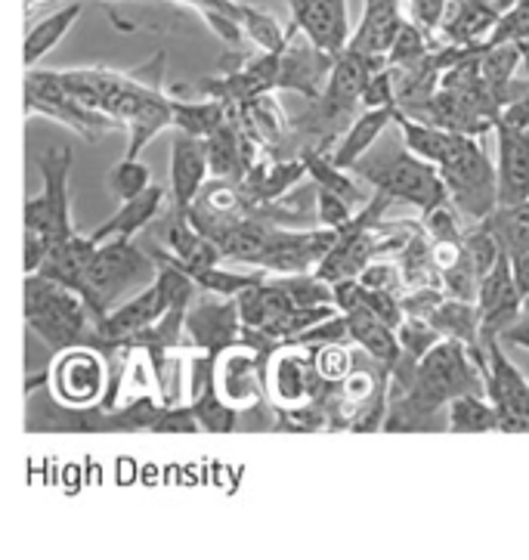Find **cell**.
Masks as SVG:
<instances>
[{
    "label": "cell",
    "mask_w": 529,
    "mask_h": 560,
    "mask_svg": "<svg viewBox=\"0 0 529 560\" xmlns=\"http://www.w3.org/2000/svg\"><path fill=\"white\" fill-rule=\"evenodd\" d=\"M498 140L495 155V192L498 208H514L529 199V130L493 127Z\"/></svg>",
    "instance_id": "2e32d148"
},
{
    "label": "cell",
    "mask_w": 529,
    "mask_h": 560,
    "mask_svg": "<svg viewBox=\"0 0 529 560\" xmlns=\"http://www.w3.org/2000/svg\"><path fill=\"white\" fill-rule=\"evenodd\" d=\"M524 316H529V294L524 298Z\"/></svg>",
    "instance_id": "7bdbcfd3"
},
{
    "label": "cell",
    "mask_w": 529,
    "mask_h": 560,
    "mask_svg": "<svg viewBox=\"0 0 529 560\" xmlns=\"http://www.w3.org/2000/svg\"><path fill=\"white\" fill-rule=\"evenodd\" d=\"M402 19H405L402 0H365L360 28H353L348 47L356 54L372 56V59H384Z\"/></svg>",
    "instance_id": "ffe728a7"
},
{
    "label": "cell",
    "mask_w": 529,
    "mask_h": 560,
    "mask_svg": "<svg viewBox=\"0 0 529 560\" xmlns=\"http://www.w3.org/2000/svg\"><path fill=\"white\" fill-rule=\"evenodd\" d=\"M289 7V28L304 35L313 47L338 56L348 50L353 25H350V0H279Z\"/></svg>",
    "instance_id": "5bb4252c"
},
{
    "label": "cell",
    "mask_w": 529,
    "mask_h": 560,
    "mask_svg": "<svg viewBox=\"0 0 529 560\" xmlns=\"http://www.w3.org/2000/svg\"><path fill=\"white\" fill-rule=\"evenodd\" d=\"M431 50H434V40L424 35L419 25L402 19V25L397 28L393 40H390V50L384 56V62H387V69H409V66H415Z\"/></svg>",
    "instance_id": "f546056e"
},
{
    "label": "cell",
    "mask_w": 529,
    "mask_h": 560,
    "mask_svg": "<svg viewBox=\"0 0 529 560\" xmlns=\"http://www.w3.org/2000/svg\"><path fill=\"white\" fill-rule=\"evenodd\" d=\"M363 109H381V106H397V91H393V72L381 66L375 72H368L360 93Z\"/></svg>",
    "instance_id": "74e56055"
},
{
    "label": "cell",
    "mask_w": 529,
    "mask_h": 560,
    "mask_svg": "<svg viewBox=\"0 0 529 560\" xmlns=\"http://www.w3.org/2000/svg\"><path fill=\"white\" fill-rule=\"evenodd\" d=\"M502 40H514V44L529 47V0H514L512 7L502 10L486 44H502Z\"/></svg>",
    "instance_id": "d590c367"
},
{
    "label": "cell",
    "mask_w": 529,
    "mask_h": 560,
    "mask_svg": "<svg viewBox=\"0 0 529 560\" xmlns=\"http://www.w3.org/2000/svg\"><path fill=\"white\" fill-rule=\"evenodd\" d=\"M171 115H174V130L189 133L196 140H208L230 118V106L220 100H204V96L189 100V96L171 93Z\"/></svg>",
    "instance_id": "cb8c5ba5"
},
{
    "label": "cell",
    "mask_w": 529,
    "mask_h": 560,
    "mask_svg": "<svg viewBox=\"0 0 529 560\" xmlns=\"http://www.w3.org/2000/svg\"><path fill=\"white\" fill-rule=\"evenodd\" d=\"M109 192L115 196L118 201H128L133 196H140L143 189L152 186V174H149V164H143L140 159H121V162L115 164L109 171Z\"/></svg>",
    "instance_id": "836d02e7"
},
{
    "label": "cell",
    "mask_w": 529,
    "mask_h": 560,
    "mask_svg": "<svg viewBox=\"0 0 529 560\" xmlns=\"http://www.w3.org/2000/svg\"><path fill=\"white\" fill-rule=\"evenodd\" d=\"M446 431L452 434H493L498 412L486 394H458L446 402Z\"/></svg>",
    "instance_id": "d4e9b609"
},
{
    "label": "cell",
    "mask_w": 529,
    "mask_h": 560,
    "mask_svg": "<svg viewBox=\"0 0 529 560\" xmlns=\"http://www.w3.org/2000/svg\"><path fill=\"white\" fill-rule=\"evenodd\" d=\"M490 3H495V7H498V10H505V7H512L514 0H490Z\"/></svg>",
    "instance_id": "b9f144b4"
},
{
    "label": "cell",
    "mask_w": 529,
    "mask_h": 560,
    "mask_svg": "<svg viewBox=\"0 0 529 560\" xmlns=\"http://www.w3.org/2000/svg\"><path fill=\"white\" fill-rule=\"evenodd\" d=\"M81 13H84V3L72 0V3H66L62 10H56L50 16L37 19L35 25L28 28V35H25V44H22L25 69H35V66H40L44 56L54 54L56 47L62 44V37L72 32V25L81 19Z\"/></svg>",
    "instance_id": "603a6c76"
},
{
    "label": "cell",
    "mask_w": 529,
    "mask_h": 560,
    "mask_svg": "<svg viewBox=\"0 0 529 560\" xmlns=\"http://www.w3.org/2000/svg\"><path fill=\"white\" fill-rule=\"evenodd\" d=\"M158 272L155 254L133 245V238H109L93 248L84 264L81 279L74 282V294L84 298L96 319H103L111 307L128 301L130 294L146 289Z\"/></svg>",
    "instance_id": "7a4b0ae2"
},
{
    "label": "cell",
    "mask_w": 529,
    "mask_h": 560,
    "mask_svg": "<svg viewBox=\"0 0 529 560\" xmlns=\"http://www.w3.org/2000/svg\"><path fill=\"white\" fill-rule=\"evenodd\" d=\"M393 125L400 127L402 133V149L412 152L421 162L437 164L446 152V143H449V133L452 130H443V127L431 125V121H421V118H412L405 112L397 109L393 115Z\"/></svg>",
    "instance_id": "484cf974"
},
{
    "label": "cell",
    "mask_w": 529,
    "mask_h": 560,
    "mask_svg": "<svg viewBox=\"0 0 529 560\" xmlns=\"http://www.w3.org/2000/svg\"><path fill=\"white\" fill-rule=\"evenodd\" d=\"M74 149L69 143L47 149L37 155V171L44 177L40 192L25 199L22 208V220L25 230L37 233L47 248H54L59 242H66L69 235H74L72 226V199H69V177H72Z\"/></svg>",
    "instance_id": "5b68a950"
},
{
    "label": "cell",
    "mask_w": 529,
    "mask_h": 560,
    "mask_svg": "<svg viewBox=\"0 0 529 560\" xmlns=\"http://www.w3.org/2000/svg\"><path fill=\"white\" fill-rule=\"evenodd\" d=\"M167 205V189L165 186H149L143 189L140 196H133V199L121 201V208L111 214L103 226H96L87 238L91 242H109V238H137V235L149 230L155 220L162 218V211H165Z\"/></svg>",
    "instance_id": "d6986e66"
},
{
    "label": "cell",
    "mask_w": 529,
    "mask_h": 560,
    "mask_svg": "<svg viewBox=\"0 0 529 560\" xmlns=\"http://www.w3.org/2000/svg\"><path fill=\"white\" fill-rule=\"evenodd\" d=\"M238 25H242L245 37L255 44L257 50H263V54L285 50V44L292 37V28H282V22L273 13H267L260 7H251V3H242L238 7Z\"/></svg>",
    "instance_id": "4316f807"
},
{
    "label": "cell",
    "mask_w": 529,
    "mask_h": 560,
    "mask_svg": "<svg viewBox=\"0 0 529 560\" xmlns=\"http://www.w3.org/2000/svg\"><path fill=\"white\" fill-rule=\"evenodd\" d=\"M263 384H267V399L273 402L275 412H292V409L319 402L329 387L316 375L310 347H301L294 341L279 343L270 350Z\"/></svg>",
    "instance_id": "9c48e42d"
},
{
    "label": "cell",
    "mask_w": 529,
    "mask_h": 560,
    "mask_svg": "<svg viewBox=\"0 0 529 560\" xmlns=\"http://www.w3.org/2000/svg\"><path fill=\"white\" fill-rule=\"evenodd\" d=\"M512 270H514V282H517L520 298H527L529 294V252L512 254Z\"/></svg>",
    "instance_id": "60d3db41"
},
{
    "label": "cell",
    "mask_w": 529,
    "mask_h": 560,
    "mask_svg": "<svg viewBox=\"0 0 529 560\" xmlns=\"http://www.w3.org/2000/svg\"><path fill=\"white\" fill-rule=\"evenodd\" d=\"M356 208L350 205L344 196H338V192H331V189H322V186H316V218H319V226H326V230H344L350 220L356 218L353 214Z\"/></svg>",
    "instance_id": "8d00e7d4"
},
{
    "label": "cell",
    "mask_w": 529,
    "mask_h": 560,
    "mask_svg": "<svg viewBox=\"0 0 529 560\" xmlns=\"http://www.w3.org/2000/svg\"><path fill=\"white\" fill-rule=\"evenodd\" d=\"M331 66H334V56L313 47L307 37L292 32L285 50L279 54V91H292L307 100H316L329 81Z\"/></svg>",
    "instance_id": "9a60e30c"
},
{
    "label": "cell",
    "mask_w": 529,
    "mask_h": 560,
    "mask_svg": "<svg viewBox=\"0 0 529 560\" xmlns=\"http://www.w3.org/2000/svg\"><path fill=\"white\" fill-rule=\"evenodd\" d=\"M192 279H196L199 291L218 294V298H238L245 289H251V285H257V282H263V279H267V272L255 270V267H248V270L223 267V260H220V264H214V267L196 272Z\"/></svg>",
    "instance_id": "83f0119b"
},
{
    "label": "cell",
    "mask_w": 529,
    "mask_h": 560,
    "mask_svg": "<svg viewBox=\"0 0 529 560\" xmlns=\"http://www.w3.org/2000/svg\"><path fill=\"white\" fill-rule=\"evenodd\" d=\"M313 365H316V375L326 381L329 387L341 384L356 369L353 365V350H350L348 341H331L322 343V347H313Z\"/></svg>",
    "instance_id": "d6a6232c"
},
{
    "label": "cell",
    "mask_w": 529,
    "mask_h": 560,
    "mask_svg": "<svg viewBox=\"0 0 529 560\" xmlns=\"http://www.w3.org/2000/svg\"><path fill=\"white\" fill-rule=\"evenodd\" d=\"M486 226L493 230L502 252L524 254L529 252V208L514 205V208H495L486 218Z\"/></svg>",
    "instance_id": "f1b7e54d"
},
{
    "label": "cell",
    "mask_w": 529,
    "mask_h": 560,
    "mask_svg": "<svg viewBox=\"0 0 529 560\" xmlns=\"http://www.w3.org/2000/svg\"><path fill=\"white\" fill-rule=\"evenodd\" d=\"M267 357L248 347V343H233L220 350L214 357V390L220 399H226L236 412H251L267 397Z\"/></svg>",
    "instance_id": "8fae6325"
},
{
    "label": "cell",
    "mask_w": 529,
    "mask_h": 560,
    "mask_svg": "<svg viewBox=\"0 0 529 560\" xmlns=\"http://www.w3.org/2000/svg\"><path fill=\"white\" fill-rule=\"evenodd\" d=\"M22 242H25V276H32V272L40 270V264L50 254V248H47V242L40 235L28 233V230L22 235Z\"/></svg>",
    "instance_id": "f35d334b"
},
{
    "label": "cell",
    "mask_w": 529,
    "mask_h": 560,
    "mask_svg": "<svg viewBox=\"0 0 529 560\" xmlns=\"http://www.w3.org/2000/svg\"><path fill=\"white\" fill-rule=\"evenodd\" d=\"M474 304L477 313H480V341L498 338L517 316H524V298H520L517 282H514L512 254H498L493 270L480 276Z\"/></svg>",
    "instance_id": "4fadbf2b"
},
{
    "label": "cell",
    "mask_w": 529,
    "mask_h": 560,
    "mask_svg": "<svg viewBox=\"0 0 529 560\" xmlns=\"http://www.w3.org/2000/svg\"><path fill=\"white\" fill-rule=\"evenodd\" d=\"M400 106H381V109H363L353 121L348 125V130L338 137V143L329 152L331 164L344 167V171H353L356 162H363V155L375 145V140L381 137L387 127L393 125V115H397Z\"/></svg>",
    "instance_id": "44dd1931"
},
{
    "label": "cell",
    "mask_w": 529,
    "mask_h": 560,
    "mask_svg": "<svg viewBox=\"0 0 529 560\" xmlns=\"http://www.w3.org/2000/svg\"><path fill=\"white\" fill-rule=\"evenodd\" d=\"M397 331V341H400V353L409 357V360L419 362L434 343H439L443 338L437 335V328L431 326L424 316H412V313H402L400 326L393 328Z\"/></svg>",
    "instance_id": "1f68e13d"
},
{
    "label": "cell",
    "mask_w": 529,
    "mask_h": 560,
    "mask_svg": "<svg viewBox=\"0 0 529 560\" xmlns=\"http://www.w3.org/2000/svg\"><path fill=\"white\" fill-rule=\"evenodd\" d=\"M62 74V84L72 96L87 103L91 109L115 118L128 130V159H140L162 130L174 127L171 115V93L165 91V54L149 59L146 66L130 72H111V69H69Z\"/></svg>",
    "instance_id": "6da1fadb"
},
{
    "label": "cell",
    "mask_w": 529,
    "mask_h": 560,
    "mask_svg": "<svg viewBox=\"0 0 529 560\" xmlns=\"http://www.w3.org/2000/svg\"><path fill=\"white\" fill-rule=\"evenodd\" d=\"M56 402L62 409H91L103 402L109 390V360L99 347L78 343L56 353L54 365L44 372Z\"/></svg>",
    "instance_id": "ba28073f"
},
{
    "label": "cell",
    "mask_w": 529,
    "mask_h": 560,
    "mask_svg": "<svg viewBox=\"0 0 529 560\" xmlns=\"http://www.w3.org/2000/svg\"><path fill=\"white\" fill-rule=\"evenodd\" d=\"M25 115H47L59 125L72 127L78 137H84L87 143H99L111 130H125L115 118L103 112L91 109L87 103H81L78 96L69 93L62 84V74L54 69H25Z\"/></svg>",
    "instance_id": "8992f818"
},
{
    "label": "cell",
    "mask_w": 529,
    "mask_h": 560,
    "mask_svg": "<svg viewBox=\"0 0 529 560\" xmlns=\"http://www.w3.org/2000/svg\"><path fill=\"white\" fill-rule=\"evenodd\" d=\"M25 326L35 331L50 350H69L78 343H96V316L81 294L54 279L32 272L25 276Z\"/></svg>",
    "instance_id": "3957f363"
},
{
    "label": "cell",
    "mask_w": 529,
    "mask_h": 560,
    "mask_svg": "<svg viewBox=\"0 0 529 560\" xmlns=\"http://www.w3.org/2000/svg\"><path fill=\"white\" fill-rule=\"evenodd\" d=\"M486 350V397L498 412V431H527L529 434V381L527 375L508 360L498 338L483 341Z\"/></svg>",
    "instance_id": "30bf717a"
},
{
    "label": "cell",
    "mask_w": 529,
    "mask_h": 560,
    "mask_svg": "<svg viewBox=\"0 0 529 560\" xmlns=\"http://www.w3.org/2000/svg\"><path fill=\"white\" fill-rule=\"evenodd\" d=\"M461 254H465V260L474 267L477 276L493 270V264L498 260V254H502V245H498V238H495L493 230L486 226V220L477 223L471 233H461Z\"/></svg>",
    "instance_id": "4dcf8cb0"
},
{
    "label": "cell",
    "mask_w": 529,
    "mask_h": 560,
    "mask_svg": "<svg viewBox=\"0 0 529 560\" xmlns=\"http://www.w3.org/2000/svg\"><path fill=\"white\" fill-rule=\"evenodd\" d=\"M449 7H452V0H402L405 19L412 25H419L434 44H437L439 32H443V22L449 16Z\"/></svg>",
    "instance_id": "e575fe53"
},
{
    "label": "cell",
    "mask_w": 529,
    "mask_h": 560,
    "mask_svg": "<svg viewBox=\"0 0 529 560\" xmlns=\"http://www.w3.org/2000/svg\"><path fill=\"white\" fill-rule=\"evenodd\" d=\"M162 242H165L167 257L189 272V276H196V272L208 270V267H214V264L223 260L218 245L192 226V220L186 218V211H174V208L167 211Z\"/></svg>",
    "instance_id": "ac0fdd59"
},
{
    "label": "cell",
    "mask_w": 529,
    "mask_h": 560,
    "mask_svg": "<svg viewBox=\"0 0 529 560\" xmlns=\"http://www.w3.org/2000/svg\"><path fill=\"white\" fill-rule=\"evenodd\" d=\"M183 338H186V347H192L199 353H211V357L238 343L242 319H238L236 298H218V294L199 291L196 301L186 310Z\"/></svg>",
    "instance_id": "7c38bea8"
},
{
    "label": "cell",
    "mask_w": 529,
    "mask_h": 560,
    "mask_svg": "<svg viewBox=\"0 0 529 560\" xmlns=\"http://www.w3.org/2000/svg\"><path fill=\"white\" fill-rule=\"evenodd\" d=\"M353 171H360L365 180L375 186V192H381L390 201H409L419 211H431L443 201H449L437 164L421 162L405 149H400L390 159H381V162H356Z\"/></svg>",
    "instance_id": "52a82bcc"
},
{
    "label": "cell",
    "mask_w": 529,
    "mask_h": 560,
    "mask_svg": "<svg viewBox=\"0 0 529 560\" xmlns=\"http://www.w3.org/2000/svg\"><path fill=\"white\" fill-rule=\"evenodd\" d=\"M498 341L512 343V347H520V350H527L529 353V316L527 319H520V316H517L512 326L498 335Z\"/></svg>",
    "instance_id": "ab89813d"
},
{
    "label": "cell",
    "mask_w": 529,
    "mask_h": 560,
    "mask_svg": "<svg viewBox=\"0 0 529 560\" xmlns=\"http://www.w3.org/2000/svg\"><path fill=\"white\" fill-rule=\"evenodd\" d=\"M348 319V335L350 341H356L363 347L365 353L375 362H381L384 369L390 372L397 360H400V341H397V331L384 323L378 313H372L368 307H353L344 313Z\"/></svg>",
    "instance_id": "7402d4cb"
},
{
    "label": "cell",
    "mask_w": 529,
    "mask_h": 560,
    "mask_svg": "<svg viewBox=\"0 0 529 560\" xmlns=\"http://www.w3.org/2000/svg\"><path fill=\"white\" fill-rule=\"evenodd\" d=\"M439 177L446 186L449 205L458 211V218L483 223L498 208L495 192V164L483 152L477 137L468 133H449L446 152L437 162Z\"/></svg>",
    "instance_id": "277c9868"
},
{
    "label": "cell",
    "mask_w": 529,
    "mask_h": 560,
    "mask_svg": "<svg viewBox=\"0 0 529 560\" xmlns=\"http://www.w3.org/2000/svg\"><path fill=\"white\" fill-rule=\"evenodd\" d=\"M208 155H204V140H196L189 133H174L171 145V208L174 211H189V205L199 199L201 186L208 183Z\"/></svg>",
    "instance_id": "e0dca14e"
}]
</instances>
